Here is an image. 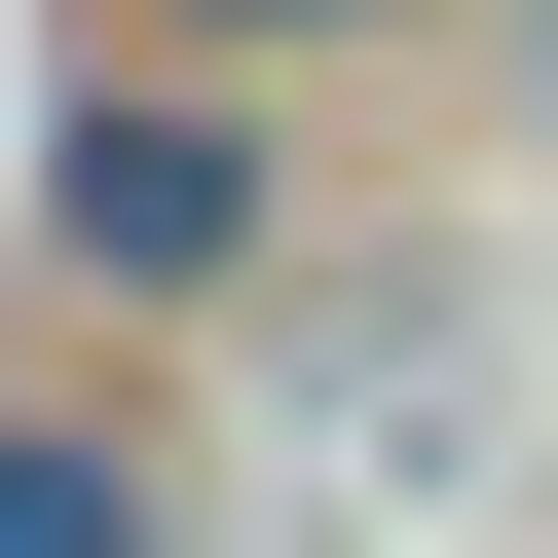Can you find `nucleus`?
Segmentation results:
<instances>
[{"mask_svg":"<svg viewBox=\"0 0 558 558\" xmlns=\"http://www.w3.org/2000/svg\"><path fill=\"white\" fill-rule=\"evenodd\" d=\"M75 260H149V299L260 260V149H223V112H75Z\"/></svg>","mask_w":558,"mask_h":558,"instance_id":"f257e3e1","label":"nucleus"},{"mask_svg":"<svg viewBox=\"0 0 558 558\" xmlns=\"http://www.w3.org/2000/svg\"><path fill=\"white\" fill-rule=\"evenodd\" d=\"M0 558H149V521H112V447H0Z\"/></svg>","mask_w":558,"mask_h":558,"instance_id":"f03ea898","label":"nucleus"},{"mask_svg":"<svg viewBox=\"0 0 558 558\" xmlns=\"http://www.w3.org/2000/svg\"><path fill=\"white\" fill-rule=\"evenodd\" d=\"M186 38H373V0H186Z\"/></svg>","mask_w":558,"mask_h":558,"instance_id":"7ed1b4c3","label":"nucleus"}]
</instances>
